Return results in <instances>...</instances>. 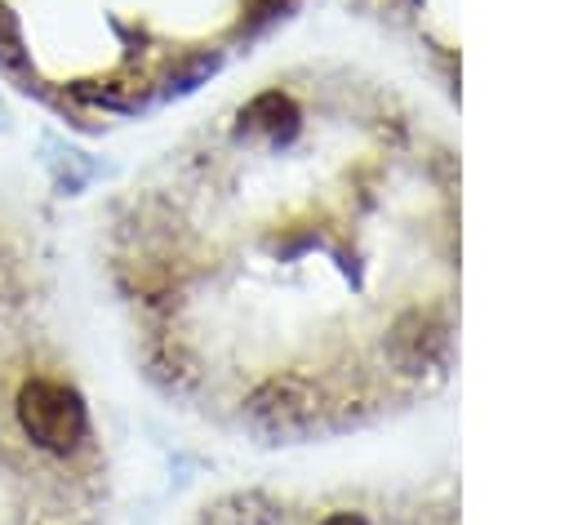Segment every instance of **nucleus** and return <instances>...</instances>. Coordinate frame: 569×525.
Segmentation results:
<instances>
[{"instance_id": "nucleus-1", "label": "nucleus", "mask_w": 569, "mask_h": 525, "mask_svg": "<svg viewBox=\"0 0 569 525\" xmlns=\"http://www.w3.org/2000/svg\"><path fill=\"white\" fill-rule=\"evenodd\" d=\"M84 258L133 378L227 445L365 436L453 378V142L338 53L200 107L98 196Z\"/></svg>"}, {"instance_id": "nucleus-2", "label": "nucleus", "mask_w": 569, "mask_h": 525, "mask_svg": "<svg viewBox=\"0 0 569 525\" xmlns=\"http://www.w3.org/2000/svg\"><path fill=\"white\" fill-rule=\"evenodd\" d=\"M302 0H0V89L44 120L111 138L191 102Z\"/></svg>"}, {"instance_id": "nucleus-3", "label": "nucleus", "mask_w": 569, "mask_h": 525, "mask_svg": "<svg viewBox=\"0 0 569 525\" xmlns=\"http://www.w3.org/2000/svg\"><path fill=\"white\" fill-rule=\"evenodd\" d=\"M356 18L373 22L400 49L418 58V67L453 93L458 71V0H347Z\"/></svg>"}]
</instances>
